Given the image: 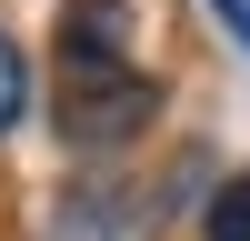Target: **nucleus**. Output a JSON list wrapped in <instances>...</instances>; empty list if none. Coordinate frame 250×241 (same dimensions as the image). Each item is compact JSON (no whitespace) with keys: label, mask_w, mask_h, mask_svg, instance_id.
<instances>
[{"label":"nucleus","mask_w":250,"mask_h":241,"mask_svg":"<svg viewBox=\"0 0 250 241\" xmlns=\"http://www.w3.org/2000/svg\"><path fill=\"white\" fill-rule=\"evenodd\" d=\"M160 111V80L130 50V0H60V141L120 151Z\"/></svg>","instance_id":"nucleus-1"},{"label":"nucleus","mask_w":250,"mask_h":241,"mask_svg":"<svg viewBox=\"0 0 250 241\" xmlns=\"http://www.w3.org/2000/svg\"><path fill=\"white\" fill-rule=\"evenodd\" d=\"M200 231H210V241H250V171L210 191V211H200Z\"/></svg>","instance_id":"nucleus-2"},{"label":"nucleus","mask_w":250,"mask_h":241,"mask_svg":"<svg viewBox=\"0 0 250 241\" xmlns=\"http://www.w3.org/2000/svg\"><path fill=\"white\" fill-rule=\"evenodd\" d=\"M20 111H30V60H20V40L0 30V131H10Z\"/></svg>","instance_id":"nucleus-3"},{"label":"nucleus","mask_w":250,"mask_h":241,"mask_svg":"<svg viewBox=\"0 0 250 241\" xmlns=\"http://www.w3.org/2000/svg\"><path fill=\"white\" fill-rule=\"evenodd\" d=\"M210 20H220V30L240 40V50H250V0H210Z\"/></svg>","instance_id":"nucleus-4"}]
</instances>
